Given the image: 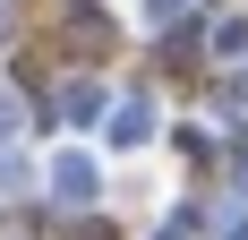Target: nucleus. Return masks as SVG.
Returning <instances> with one entry per match:
<instances>
[{
    "instance_id": "f03ea898",
    "label": "nucleus",
    "mask_w": 248,
    "mask_h": 240,
    "mask_svg": "<svg viewBox=\"0 0 248 240\" xmlns=\"http://www.w3.org/2000/svg\"><path fill=\"white\" fill-rule=\"evenodd\" d=\"M111 137H120V146H137V137H146V103H128V112L111 120Z\"/></svg>"
},
{
    "instance_id": "f257e3e1",
    "label": "nucleus",
    "mask_w": 248,
    "mask_h": 240,
    "mask_svg": "<svg viewBox=\"0 0 248 240\" xmlns=\"http://www.w3.org/2000/svg\"><path fill=\"white\" fill-rule=\"evenodd\" d=\"M51 189H60V197H94V163H86V154H60Z\"/></svg>"
}]
</instances>
